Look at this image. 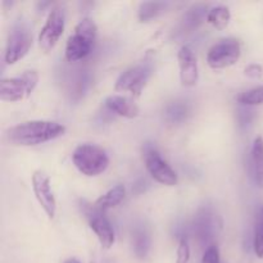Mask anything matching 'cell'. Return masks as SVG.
<instances>
[{"label":"cell","mask_w":263,"mask_h":263,"mask_svg":"<svg viewBox=\"0 0 263 263\" xmlns=\"http://www.w3.org/2000/svg\"><path fill=\"white\" fill-rule=\"evenodd\" d=\"M66 133V126L54 121H26L5 131V139L12 145L35 146L55 140Z\"/></svg>","instance_id":"6da1fadb"},{"label":"cell","mask_w":263,"mask_h":263,"mask_svg":"<svg viewBox=\"0 0 263 263\" xmlns=\"http://www.w3.org/2000/svg\"><path fill=\"white\" fill-rule=\"evenodd\" d=\"M98 36L97 23L91 18H84L74 27L73 33L66 44V59L68 62H79L85 59L95 45Z\"/></svg>","instance_id":"7a4b0ae2"},{"label":"cell","mask_w":263,"mask_h":263,"mask_svg":"<svg viewBox=\"0 0 263 263\" xmlns=\"http://www.w3.org/2000/svg\"><path fill=\"white\" fill-rule=\"evenodd\" d=\"M74 167L87 177H95L107 171L109 157L107 152L95 144H81L72 153Z\"/></svg>","instance_id":"3957f363"},{"label":"cell","mask_w":263,"mask_h":263,"mask_svg":"<svg viewBox=\"0 0 263 263\" xmlns=\"http://www.w3.org/2000/svg\"><path fill=\"white\" fill-rule=\"evenodd\" d=\"M152 74H153V62L151 59H144L140 63L130 67L120 74L115 84V90L121 92H130L133 97H140Z\"/></svg>","instance_id":"277c9868"},{"label":"cell","mask_w":263,"mask_h":263,"mask_svg":"<svg viewBox=\"0 0 263 263\" xmlns=\"http://www.w3.org/2000/svg\"><path fill=\"white\" fill-rule=\"evenodd\" d=\"M39 73L36 71H26L21 76L3 79L0 81V99L4 102H21L32 94L37 86Z\"/></svg>","instance_id":"5b68a950"},{"label":"cell","mask_w":263,"mask_h":263,"mask_svg":"<svg viewBox=\"0 0 263 263\" xmlns=\"http://www.w3.org/2000/svg\"><path fill=\"white\" fill-rule=\"evenodd\" d=\"M241 55V44L238 39H222L211 46L207 53V63L212 69H223L234 66Z\"/></svg>","instance_id":"8992f818"},{"label":"cell","mask_w":263,"mask_h":263,"mask_svg":"<svg viewBox=\"0 0 263 263\" xmlns=\"http://www.w3.org/2000/svg\"><path fill=\"white\" fill-rule=\"evenodd\" d=\"M32 32L28 25L20 22L12 28L8 37L7 49H5V63L14 64L23 58L30 51L32 46Z\"/></svg>","instance_id":"52a82bcc"},{"label":"cell","mask_w":263,"mask_h":263,"mask_svg":"<svg viewBox=\"0 0 263 263\" xmlns=\"http://www.w3.org/2000/svg\"><path fill=\"white\" fill-rule=\"evenodd\" d=\"M66 13L63 8L55 7L50 10L44 27L39 33V48L44 53H49L54 49L61 36L64 32Z\"/></svg>","instance_id":"ba28073f"},{"label":"cell","mask_w":263,"mask_h":263,"mask_svg":"<svg viewBox=\"0 0 263 263\" xmlns=\"http://www.w3.org/2000/svg\"><path fill=\"white\" fill-rule=\"evenodd\" d=\"M144 161H145L146 171L152 176L154 181L159 182L166 186H175L179 181L176 172L172 167L164 161L154 148H148L144 152Z\"/></svg>","instance_id":"9c48e42d"},{"label":"cell","mask_w":263,"mask_h":263,"mask_svg":"<svg viewBox=\"0 0 263 263\" xmlns=\"http://www.w3.org/2000/svg\"><path fill=\"white\" fill-rule=\"evenodd\" d=\"M31 184H32V190L36 200L43 208L45 215L48 216L49 220H53L57 213V200L54 197L53 189H51L50 177L44 171L37 170V171L33 172Z\"/></svg>","instance_id":"30bf717a"},{"label":"cell","mask_w":263,"mask_h":263,"mask_svg":"<svg viewBox=\"0 0 263 263\" xmlns=\"http://www.w3.org/2000/svg\"><path fill=\"white\" fill-rule=\"evenodd\" d=\"M87 221H89V226L94 234L97 235L98 240H99L100 246L104 249H110L115 244L116 236L115 230H113L112 225H110L109 220L105 217L104 212L95 208V205L87 208L85 211Z\"/></svg>","instance_id":"8fae6325"},{"label":"cell","mask_w":263,"mask_h":263,"mask_svg":"<svg viewBox=\"0 0 263 263\" xmlns=\"http://www.w3.org/2000/svg\"><path fill=\"white\" fill-rule=\"evenodd\" d=\"M180 69V81L184 87H194L199 79L198 62L194 53L187 46H181L177 53Z\"/></svg>","instance_id":"7c38bea8"},{"label":"cell","mask_w":263,"mask_h":263,"mask_svg":"<svg viewBox=\"0 0 263 263\" xmlns=\"http://www.w3.org/2000/svg\"><path fill=\"white\" fill-rule=\"evenodd\" d=\"M104 105L110 112L116 113L120 117L128 118V120L136 118L140 113V109L136 105V103L128 98L122 97V95H109L104 100Z\"/></svg>","instance_id":"4fadbf2b"},{"label":"cell","mask_w":263,"mask_h":263,"mask_svg":"<svg viewBox=\"0 0 263 263\" xmlns=\"http://www.w3.org/2000/svg\"><path fill=\"white\" fill-rule=\"evenodd\" d=\"M251 172L254 184L263 189V138L254 139L251 151Z\"/></svg>","instance_id":"5bb4252c"},{"label":"cell","mask_w":263,"mask_h":263,"mask_svg":"<svg viewBox=\"0 0 263 263\" xmlns=\"http://www.w3.org/2000/svg\"><path fill=\"white\" fill-rule=\"evenodd\" d=\"M126 197V189L123 185H116L115 187L108 190L105 194L100 195L97 200H95L94 205L102 212H105L108 210L117 207L118 204L123 202Z\"/></svg>","instance_id":"9a60e30c"},{"label":"cell","mask_w":263,"mask_h":263,"mask_svg":"<svg viewBox=\"0 0 263 263\" xmlns=\"http://www.w3.org/2000/svg\"><path fill=\"white\" fill-rule=\"evenodd\" d=\"M231 21V13L228 7L218 5V7L212 8L207 13V22L212 25L216 30H225Z\"/></svg>","instance_id":"2e32d148"},{"label":"cell","mask_w":263,"mask_h":263,"mask_svg":"<svg viewBox=\"0 0 263 263\" xmlns=\"http://www.w3.org/2000/svg\"><path fill=\"white\" fill-rule=\"evenodd\" d=\"M167 3L163 2H145L141 3L140 7H139V13L138 17L140 22H149V21L154 20L158 15H161L162 13L166 10Z\"/></svg>","instance_id":"e0dca14e"},{"label":"cell","mask_w":263,"mask_h":263,"mask_svg":"<svg viewBox=\"0 0 263 263\" xmlns=\"http://www.w3.org/2000/svg\"><path fill=\"white\" fill-rule=\"evenodd\" d=\"M133 246L134 252L139 258H145L151 249V238L146 234L145 230H136L133 236Z\"/></svg>","instance_id":"ac0fdd59"},{"label":"cell","mask_w":263,"mask_h":263,"mask_svg":"<svg viewBox=\"0 0 263 263\" xmlns=\"http://www.w3.org/2000/svg\"><path fill=\"white\" fill-rule=\"evenodd\" d=\"M253 249L258 258H263V207L259 208L253 234Z\"/></svg>","instance_id":"d6986e66"},{"label":"cell","mask_w":263,"mask_h":263,"mask_svg":"<svg viewBox=\"0 0 263 263\" xmlns=\"http://www.w3.org/2000/svg\"><path fill=\"white\" fill-rule=\"evenodd\" d=\"M240 104L243 105H261L263 104V86L254 87L241 92L236 98Z\"/></svg>","instance_id":"ffe728a7"},{"label":"cell","mask_w":263,"mask_h":263,"mask_svg":"<svg viewBox=\"0 0 263 263\" xmlns=\"http://www.w3.org/2000/svg\"><path fill=\"white\" fill-rule=\"evenodd\" d=\"M187 107L185 104H180V103H174L170 105L166 110L167 120L172 123H179L184 121L187 116Z\"/></svg>","instance_id":"44dd1931"},{"label":"cell","mask_w":263,"mask_h":263,"mask_svg":"<svg viewBox=\"0 0 263 263\" xmlns=\"http://www.w3.org/2000/svg\"><path fill=\"white\" fill-rule=\"evenodd\" d=\"M203 17H204V10L198 9V8H193L189 13L186 14V17L184 18V27L182 30H193V28H197V26L202 22Z\"/></svg>","instance_id":"7402d4cb"},{"label":"cell","mask_w":263,"mask_h":263,"mask_svg":"<svg viewBox=\"0 0 263 263\" xmlns=\"http://www.w3.org/2000/svg\"><path fill=\"white\" fill-rule=\"evenodd\" d=\"M190 259V246L186 238H181L177 244L176 263H189Z\"/></svg>","instance_id":"603a6c76"},{"label":"cell","mask_w":263,"mask_h":263,"mask_svg":"<svg viewBox=\"0 0 263 263\" xmlns=\"http://www.w3.org/2000/svg\"><path fill=\"white\" fill-rule=\"evenodd\" d=\"M202 263H220V251L216 246H210L202 257Z\"/></svg>","instance_id":"cb8c5ba5"},{"label":"cell","mask_w":263,"mask_h":263,"mask_svg":"<svg viewBox=\"0 0 263 263\" xmlns=\"http://www.w3.org/2000/svg\"><path fill=\"white\" fill-rule=\"evenodd\" d=\"M244 74H246L247 77H249V79H253V80H258L261 79L263 76V68L261 64H249V66L246 67V69H244Z\"/></svg>","instance_id":"d4e9b609"},{"label":"cell","mask_w":263,"mask_h":263,"mask_svg":"<svg viewBox=\"0 0 263 263\" xmlns=\"http://www.w3.org/2000/svg\"><path fill=\"white\" fill-rule=\"evenodd\" d=\"M64 263H81V262H80L79 259H76V258H69V259H67V261Z\"/></svg>","instance_id":"484cf974"}]
</instances>
